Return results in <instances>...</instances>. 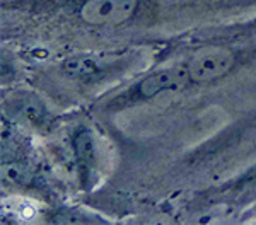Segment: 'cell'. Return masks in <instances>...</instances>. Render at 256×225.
<instances>
[{
    "label": "cell",
    "mask_w": 256,
    "mask_h": 225,
    "mask_svg": "<svg viewBox=\"0 0 256 225\" xmlns=\"http://www.w3.org/2000/svg\"><path fill=\"white\" fill-rule=\"evenodd\" d=\"M137 10V0H86L80 17L92 26H118Z\"/></svg>",
    "instance_id": "cell-1"
},
{
    "label": "cell",
    "mask_w": 256,
    "mask_h": 225,
    "mask_svg": "<svg viewBox=\"0 0 256 225\" xmlns=\"http://www.w3.org/2000/svg\"><path fill=\"white\" fill-rule=\"evenodd\" d=\"M234 56L224 48H205L188 61L186 75L195 82H210L232 68Z\"/></svg>",
    "instance_id": "cell-2"
},
{
    "label": "cell",
    "mask_w": 256,
    "mask_h": 225,
    "mask_svg": "<svg viewBox=\"0 0 256 225\" xmlns=\"http://www.w3.org/2000/svg\"><path fill=\"white\" fill-rule=\"evenodd\" d=\"M184 75H186V73H184ZM184 75L181 73V70H178V68L159 70V72L152 73V75H148L147 79L140 84V92H142V96H154V94L168 91V89H178L183 84Z\"/></svg>",
    "instance_id": "cell-3"
}]
</instances>
